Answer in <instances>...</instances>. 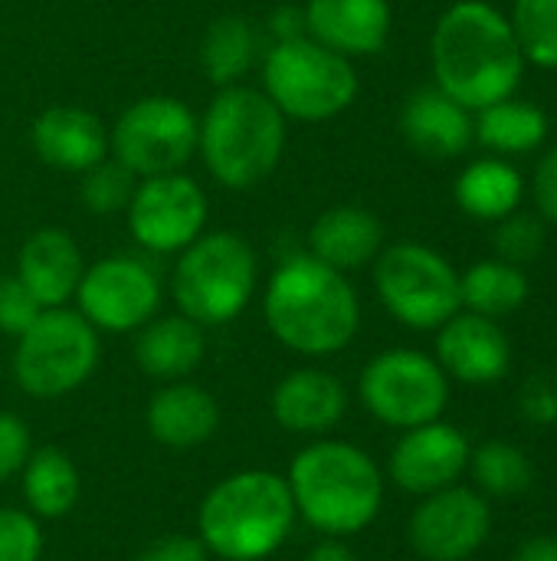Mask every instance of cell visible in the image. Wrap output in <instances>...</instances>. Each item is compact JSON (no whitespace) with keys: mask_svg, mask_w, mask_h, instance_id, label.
<instances>
[{"mask_svg":"<svg viewBox=\"0 0 557 561\" xmlns=\"http://www.w3.org/2000/svg\"><path fill=\"white\" fill-rule=\"evenodd\" d=\"M519 411L535 427L557 424V375L555 371H535L519 388Z\"/></svg>","mask_w":557,"mask_h":561,"instance_id":"36","label":"cell"},{"mask_svg":"<svg viewBox=\"0 0 557 561\" xmlns=\"http://www.w3.org/2000/svg\"><path fill=\"white\" fill-rule=\"evenodd\" d=\"M374 289L381 306L407 329L430 332L453 319L460 302V273L423 243H394L374 260Z\"/></svg>","mask_w":557,"mask_h":561,"instance_id":"9","label":"cell"},{"mask_svg":"<svg viewBox=\"0 0 557 561\" xmlns=\"http://www.w3.org/2000/svg\"><path fill=\"white\" fill-rule=\"evenodd\" d=\"M98 332L79 309H43L36 322L16 339L13 381L23 394L53 401L79 391L98 368Z\"/></svg>","mask_w":557,"mask_h":561,"instance_id":"8","label":"cell"},{"mask_svg":"<svg viewBox=\"0 0 557 561\" xmlns=\"http://www.w3.org/2000/svg\"><path fill=\"white\" fill-rule=\"evenodd\" d=\"M259 53L256 26L246 16H220L207 26L200 43V66L213 85H236L240 76L250 72Z\"/></svg>","mask_w":557,"mask_h":561,"instance_id":"29","label":"cell"},{"mask_svg":"<svg viewBox=\"0 0 557 561\" xmlns=\"http://www.w3.org/2000/svg\"><path fill=\"white\" fill-rule=\"evenodd\" d=\"M499 233H496V250L499 260L522 266L532 263L542 250H545V227L529 217V214H509L506 220H499Z\"/></svg>","mask_w":557,"mask_h":561,"instance_id":"34","label":"cell"},{"mask_svg":"<svg viewBox=\"0 0 557 561\" xmlns=\"http://www.w3.org/2000/svg\"><path fill=\"white\" fill-rule=\"evenodd\" d=\"M384 250V224L358 204H338L318 214L309 230V253L338 273L361 270Z\"/></svg>","mask_w":557,"mask_h":561,"instance_id":"23","label":"cell"},{"mask_svg":"<svg viewBox=\"0 0 557 561\" xmlns=\"http://www.w3.org/2000/svg\"><path fill=\"white\" fill-rule=\"evenodd\" d=\"M161 296L154 266L138 256H105L85 266L72 299L95 332L125 335L158 316Z\"/></svg>","mask_w":557,"mask_h":561,"instance_id":"12","label":"cell"},{"mask_svg":"<svg viewBox=\"0 0 557 561\" xmlns=\"http://www.w3.org/2000/svg\"><path fill=\"white\" fill-rule=\"evenodd\" d=\"M401 135L417 154L430 161L460 158L476 141L469 108H463L456 99H450L437 85L417 89L414 95H407L401 108Z\"/></svg>","mask_w":557,"mask_h":561,"instance_id":"21","label":"cell"},{"mask_svg":"<svg viewBox=\"0 0 557 561\" xmlns=\"http://www.w3.org/2000/svg\"><path fill=\"white\" fill-rule=\"evenodd\" d=\"M456 207L473 217V220H506L509 214L519 210L525 197V181L522 174L502 161V158H483L473 161L453 187Z\"/></svg>","mask_w":557,"mask_h":561,"instance_id":"26","label":"cell"},{"mask_svg":"<svg viewBox=\"0 0 557 561\" xmlns=\"http://www.w3.org/2000/svg\"><path fill=\"white\" fill-rule=\"evenodd\" d=\"M473 447L466 434L446 421H430L401 434L391 450L387 477L410 496H430L446 486H456L469 470Z\"/></svg>","mask_w":557,"mask_h":561,"instance_id":"15","label":"cell"},{"mask_svg":"<svg viewBox=\"0 0 557 561\" xmlns=\"http://www.w3.org/2000/svg\"><path fill=\"white\" fill-rule=\"evenodd\" d=\"M512 561H557V539L555 536H529Z\"/></svg>","mask_w":557,"mask_h":561,"instance_id":"40","label":"cell"},{"mask_svg":"<svg viewBox=\"0 0 557 561\" xmlns=\"http://www.w3.org/2000/svg\"><path fill=\"white\" fill-rule=\"evenodd\" d=\"M263 92L292 122H328L358 99V72L312 36L276 39L263 56Z\"/></svg>","mask_w":557,"mask_h":561,"instance_id":"7","label":"cell"},{"mask_svg":"<svg viewBox=\"0 0 557 561\" xmlns=\"http://www.w3.org/2000/svg\"><path fill=\"white\" fill-rule=\"evenodd\" d=\"M135 187H138V178L125 164H118L115 158H105L82 174L79 201L85 204L89 214L108 217V214L128 210Z\"/></svg>","mask_w":557,"mask_h":561,"instance_id":"32","label":"cell"},{"mask_svg":"<svg viewBox=\"0 0 557 561\" xmlns=\"http://www.w3.org/2000/svg\"><path fill=\"white\" fill-rule=\"evenodd\" d=\"M473 128H476V141L496 154H525L548 138V115L538 105L509 95L502 102L479 108Z\"/></svg>","mask_w":557,"mask_h":561,"instance_id":"28","label":"cell"},{"mask_svg":"<svg viewBox=\"0 0 557 561\" xmlns=\"http://www.w3.org/2000/svg\"><path fill=\"white\" fill-rule=\"evenodd\" d=\"M492 533L489 500L469 486H446L420 500L410 513L407 539L423 561L473 559Z\"/></svg>","mask_w":557,"mask_h":561,"instance_id":"14","label":"cell"},{"mask_svg":"<svg viewBox=\"0 0 557 561\" xmlns=\"http://www.w3.org/2000/svg\"><path fill=\"white\" fill-rule=\"evenodd\" d=\"M286 115L272 105L263 89L223 85L200 125L197 151L217 184L227 191H250L263 184L286 154Z\"/></svg>","mask_w":557,"mask_h":561,"instance_id":"4","label":"cell"},{"mask_svg":"<svg viewBox=\"0 0 557 561\" xmlns=\"http://www.w3.org/2000/svg\"><path fill=\"white\" fill-rule=\"evenodd\" d=\"M302 16L305 36L348 59L381 53L394 26L391 0H309Z\"/></svg>","mask_w":557,"mask_h":561,"instance_id":"18","label":"cell"},{"mask_svg":"<svg viewBox=\"0 0 557 561\" xmlns=\"http://www.w3.org/2000/svg\"><path fill=\"white\" fill-rule=\"evenodd\" d=\"M286 477L240 470L223 477L197 510V536L220 561H263L276 556L295 526Z\"/></svg>","mask_w":557,"mask_h":561,"instance_id":"5","label":"cell"},{"mask_svg":"<svg viewBox=\"0 0 557 561\" xmlns=\"http://www.w3.org/2000/svg\"><path fill=\"white\" fill-rule=\"evenodd\" d=\"M144 427L151 440L171 450H190L207 444L220 427V404L217 398L194 385V381H164L148 408H144Z\"/></svg>","mask_w":557,"mask_h":561,"instance_id":"22","label":"cell"},{"mask_svg":"<svg viewBox=\"0 0 557 561\" xmlns=\"http://www.w3.org/2000/svg\"><path fill=\"white\" fill-rule=\"evenodd\" d=\"M358 394L374 421L394 431H410L443 417L450 404V378L437 358L417 348H387L364 365Z\"/></svg>","mask_w":557,"mask_h":561,"instance_id":"10","label":"cell"},{"mask_svg":"<svg viewBox=\"0 0 557 561\" xmlns=\"http://www.w3.org/2000/svg\"><path fill=\"white\" fill-rule=\"evenodd\" d=\"M82 273L85 260L76 237L59 227H43L23 240L13 276L30 289V296L43 309H56L76 296Z\"/></svg>","mask_w":557,"mask_h":561,"instance_id":"19","label":"cell"},{"mask_svg":"<svg viewBox=\"0 0 557 561\" xmlns=\"http://www.w3.org/2000/svg\"><path fill=\"white\" fill-rule=\"evenodd\" d=\"M430 59L437 89L469 112L509 99L525 72L512 23L483 0L446 7L430 39Z\"/></svg>","mask_w":557,"mask_h":561,"instance_id":"1","label":"cell"},{"mask_svg":"<svg viewBox=\"0 0 557 561\" xmlns=\"http://www.w3.org/2000/svg\"><path fill=\"white\" fill-rule=\"evenodd\" d=\"M532 197H535L538 214H542L548 224H557V148H552V151L538 161L535 178H532Z\"/></svg>","mask_w":557,"mask_h":561,"instance_id":"39","label":"cell"},{"mask_svg":"<svg viewBox=\"0 0 557 561\" xmlns=\"http://www.w3.org/2000/svg\"><path fill=\"white\" fill-rule=\"evenodd\" d=\"M43 312V306L30 296V289L16 279V276H0V332L10 339H20L36 316Z\"/></svg>","mask_w":557,"mask_h":561,"instance_id":"35","label":"cell"},{"mask_svg":"<svg viewBox=\"0 0 557 561\" xmlns=\"http://www.w3.org/2000/svg\"><path fill=\"white\" fill-rule=\"evenodd\" d=\"M529 299V276L522 266H512L506 260H479L460 276V302L466 312L502 319L525 306Z\"/></svg>","mask_w":557,"mask_h":561,"instance_id":"27","label":"cell"},{"mask_svg":"<svg viewBox=\"0 0 557 561\" xmlns=\"http://www.w3.org/2000/svg\"><path fill=\"white\" fill-rule=\"evenodd\" d=\"M125 217L135 243L148 253H181L207 227V194L181 171L141 178Z\"/></svg>","mask_w":557,"mask_h":561,"instance_id":"13","label":"cell"},{"mask_svg":"<svg viewBox=\"0 0 557 561\" xmlns=\"http://www.w3.org/2000/svg\"><path fill=\"white\" fill-rule=\"evenodd\" d=\"M263 316L272 339L302 358L338 355L361 329L355 286L345 273L312 253H295L272 270L263 296Z\"/></svg>","mask_w":557,"mask_h":561,"instance_id":"2","label":"cell"},{"mask_svg":"<svg viewBox=\"0 0 557 561\" xmlns=\"http://www.w3.org/2000/svg\"><path fill=\"white\" fill-rule=\"evenodd\" d=\"M30 145L46 168L66 174H85L112 154L105 122L79 105L43 108L30 128Z\"/></svg>","mask_w":557,"mask_h":561,"instance_id":"17","label":"cell"},{"mask_svg":"<svg viewBox=\"0 0 557 561\" xmlns=\"http://www.w3.org/2000/svg\"><path fill=\"white\" fill-rule=\"evenodd\" d=\"M302 561H358V556L341 539H322L309 549V556Z\"/></svg>","mask_w":557,"mask_h":561,"instance_id":"41","label":"cell"},{"mask_svg":"<svg viewBox=\"0 0 557 561\" xmlns=\"http://www.w3.org/2000/svg\"><path fill=\"white\" fill-rule=\"evenodd\" d=\"M509 23L525 62L557 69V0H515Z\"/></svg>","mask_w":557,"mask_h":561,"instance_id":"31","label":"cell"},{"mask_svg":"<svg viewBox=\"0 0 557 561\" xmlns=\"http://www.w3.org/2000/svg\"><path fill=\"white\" fill-rule=\"evenodd\" d=\"M200 118L174 95H144L131 102L108 131V151L138 181L181 171L197 151Z\"/></svg>","mask_w":557,"mask_h":561,"instance_id":"11","label":"cell"},{"mask_svg":"<svg viewBox=\"0 0 557 561\" xmlns=\"http://www.w3.org/2000/svg\"><path fill=\"white\" fill-rule=\"evenodd\" d=\"M26 510L36 519H62L82 496V473L76 460L59 447H39L20 470Z\"/></svg>","mask_w":557,"mask_h":561,"instance_id":"25","label":"cell"},{"mask_svg":"<svg viewBox=\"0 0 557 561\" xmlns=\"http://www.w3.org/2000/svg\"><path fill=\"white\" fill-rule=\"evenodd\" d=\"M259 286V260L246 237L233 230L200 233L177 253L171 293L177 312L204 329L230 325Z\"/></svg>","mask_w":557,"mask_h":561,"instance_id":"6","label":"cell"},{"mask_svg":"<svg viewBox=\"0 0 557 561\" xmlns=\"http://www.w3.org/2000/svg\"><path fill=\"white\" fill-rule=\"evenodd\" d=\"M207 355L204 325L187 316H154L138 329L135 362L154 381H184Z\"/></svg>","mask_w":557,"mask_h":561,"instance_id":"24","label":"cell"},{"mask_svg":"<svg viewBox=\"0 0 557 561\" xmlns=\"http://www.w3.org/2000/svg\"><path fill=\"white\" fill-rule=\"evenodd\" d=\"M469 473L476 480V490L492 500L522 496L535 483V467H532L529 454L509 440L479 444L469 457Z\"/></svg>","mask_w":557,"mask_h":561,"instance_id":"30","label":"cell"},{"mask_svg":"<svg viewBox=\"0 0 557 561\" xmlns=\"http://www.w3.org/2000/svg\"><path fill=\"white\" fill-rule=\"evenodd\" d=\"M295 516L325 539L364 533L384 506V473L368 450L348 440H312L286 473Z\"/></svg>","mask_w":557,"mask_h":561,"instance_id":"3","label":"cell"},{"mask_svg":"<svg viewBox=\"0 0 557 561\" xmlns=\"http://www.w3.org/2000/svg\"><path fill=\"white\" fill-rule=\"evenodd\" d=\"M437 365L469 388L499 385L512 368V345L496 319L460 309L437 329Z\"/></svg>","mask_w":557,"mask_h":561,"instance_id":"16","label":"cell"},{"mask_svg":"<svg viewBox=\"0 0 557 561\" xmlns=\"http://www.w3.org/2000/svg\"><path fill=\"white\" fill-rule=\"evenodd\" d=\"M30 454H33L30 427L16 414L0 411V486L23 470Z\"/></svg>","mask_w":557,"mask_h":561,"instance_id":"37","label":"cell"},{"mask_svg":"<svg viewBox=\"0 0 557 561\" xmlns=\"http://www.w3.org/2000/svg\"><path fill=\"white\" fill-rule=\"evenodd\" d=\"M348 391L338 375L325 368H295L272 391V417L282 431L318 437L341 424Z\"/></svg>","mask_w":557,"mask_h":561,"instance_id":"20","label":"cell"},{"mask_svg":"<svg viewBox=\"0 0 557 561\" xmlns=\"http://www.w3.org/2000/svg\"><path fill=\"white\" fill-rule=\"evenodd\" d=\"M43 559V526L30 510H0V561Z\"/></svg>","mask_w":557,"mask_h":561,"instance_id":"33","label":"cell"},{"mask_svg":"<svg viewBox=\"0 0 557 561\" xmlns=\"http://www.w3.org/2000/svg\"><path fill=\"white\" fill-rule=\"evenodd\" d=\"M138 561H210L207 546L200 542V536H184V533H171V536H158L151 539Z\"/></svg>","mask_w":557,"mask_h":561,"instance_id":"38","label":"cell"}]
</instances>
